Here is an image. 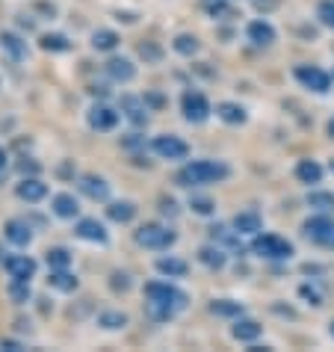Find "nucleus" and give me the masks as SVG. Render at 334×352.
<instances>
[{
  "instance_id": "a878e982",
  "label": "nucleus",
  "mask_w": 334,
  "mask_h": 352,
  "mask_svg": "<svg viewBox=\"0 0 334 352\" xmlns=\"http://www.w3.org/2000/svg\"><path fill=\"white\" fill-rule=\"evenodd\" d=\"M231 335L237 338V340H254V338H260V322H254V320H237V326L231 329Z\"/></svg>"
},
{
  "instance_id": "6ab92c4d",
  "label": "nucleus",
  "mask_w": 334,
  "mask_h": 352,
  "mask_svg": "<svg viewBox=\"0 0 334 352\" xmlns=\"http://www.w3.org/2000/svg\"><path fill=\"white\" fill-rule=\"evenodd\" d=\"M296 178H299L302 184H320V181H322V166H320L317 160H299Z\"/></svg>"
},
{
  "instance_id": "ddd939ff",
  "label": "nucleus",
  "mask_w": 334,
  "mask_h": 352,
  "mask_svg": "<svg viewBox=\"0 0 334 352\" xmlns=\"http://www.w3.org/2000/svg\"><path fill=\"white\" fill-rule=\"evenodd\" d=\"M107 74H110L115 83H131L136 77V65L131 60H124V56H113V60L107 63Z\"/></svg>"
},
{
  "instance_id": "4c0bfd02",
  "label": "nucleus",
  "mask_w": 334,
  "mask_h": 352,
  "mask_svg": "<svg viewBox=\"0 0 334 352\" xmlns=\"http://www.w3.org/2000/svg\"><path fill=\"white\" fill-rule=\"evenodd\" d=\"M190 208H192L195 213H201V217H208V213H213L216 204H213L210 199H192V201H190Z\"/></svg>"
},
{
  "instance_id": "a211bd4d",
  "label": "nucleus",
  "mask_w": 334,
  "mask_h": 352,
  "mask_svg": "<svg viewBox=\"0 0 334 352\" xmlns=\"http://www.w3.org/2000/svg\"><path fill=\"white\" fill-rule=\"evenodd\" d=\"M6 240L9 243H15V246H27V243L33 240V231H30V225L21 222V219H12V222H6Z\"/></svg>"
},
{
  "instance_id": "20e7f679",
  "label": "nucleus",
  "mask_w": 334,
  "mask_h": 352,
  "mask_svg": "<svg viewBox=\"0 0 334 352\" xmlns=\"http://www.w3.org/2000/svg\"><path fill=\"white\" fill-rule=\"evenodd\" d=\"M252 252L260 258H269V261H287L293 255V243L275 237V234H263L252 243Z\"/></svg>"
},
{
  "instance_id": "7ed1b4c3",
  "label": "nucleus",
  "mask_w": 334,
  "mask_h": 352,
  "mask_svg": "<svg viewBox=\"0 0 334 352\" xmlns=\"http://www.w3.org/2000/svg\"><path fill=\"white\" fill-rule=\"evenodd\" d=\"M136 243H140L142 249H154V252H163V249H169L175 240V231L169 228H163V225H157V222H145L142 228H136Z\"/></svg>"
},
{
  "instance_id": "f704fd0d",
  "label": "nucleus",
  "mask_w": 334,
  "mask_h": 352,
  "mask_svg": "<svg viewBox=\"0 0 334 352\" xmlns=\"http://www.w3.org/2000/svg\"><path fill=\"white\" fill-rule=\"evenodd\" d=\"M204 9H208L213 18H234V9L225 3V0H204Z\"/></svg>"
},
{
  "instance_id": "1a4fd4ad",
  "label": "nucleus",
  "mask_w": 334,
  "mask_h": 352,
  "mask_svg": "<svg viewBox=\"0 0 334 352\" xmlns=\"http://www.w3.org/2000/svg\"><path fill=\"white\" fill-rule=\"evenodd\" d=\"M6 272L18 281H30L36 276V261L27 255H9L6 258Z\"/></svg>"
},
{
  "instance_id": "de8ad7c7",
  "label": "nucleus",
  "mask_w": 334,
  "mask_h": 352,
  "mask_svg": "<svg viewBox=\"0 0 334 352\" xmlns=\"http://www.w3.org/2000/svg\"><path fill=\"white\" fill-rule=\"evenodd\" d=\"M329 136H331V140H334V119L329 122Z\"/></svg>"
},
{
  "instance_id": "a19ab883",
  "label": "nucleus",
  "mask_w": 334,
  "mask_h": 352,
  "mask_svg": "<svg viewBox=\"0 0 334 352\" xmlns=\"http://www.w3.org/2000/svg\"><path fill=\"white\" fill-rule=\"evenodd\" d=\"M110 285H113V290H127V287H131V281H127V276H122V272H113Z\"/></svg>"
},
{
  "instance_id": "4468645a",
  "label": "nucleus",
  "mask_w": 334,
  "mask_h": 352,
  "mask_svg": "<svg viewBox=\"0 0 334 352\" xmlns=\"http://www.w3.org/2000/svg\"><path fill=\"white\" fill-rule=\"evenodd\" d=\"M77 237H80V240H89V243H101V246H104V243L107 240H110V237H107V228H104V225L101 222H98V219H80V222H77Z\"/></svg>"
},
{
  "instance_id": "a18cd8bd",
  "label": "nucleus",
  "mask_w": 334,
  "mask_h": 352,
  "mask_svg": "<svg viewBox=\"0 0 334 352\" xmlns=\"http://www.w3.org/2000/svg\"><path fill=\"white\" fill-rule=\"evenodd\" d=\"M21 172H38L36 163H21Z\"/></svg>"
},
{
  "instance_id": "4be33fe9",
  "label": "nucleus",
  "mask_w": 334,
  "mask_h": 352,
  "mask_svg": "<svg viewBox=\"0 0 334 352\" xmlns=\"http://www.w3.org/2000/svg\"><path fill=\"white\" fill-rule=\"evenodd\" d=\"M47 285H51L54 290L71 293V290H77V278L68 270H51V278H47Z\"/></svg>"
},
{
  "instance_id": "0eeeda50",
  "label": "nucleus",
  "mask_w": 334,
  "mask_h": 352,
  "mask_svg": "<svg viewBox=\"0 0 334 352\" xmlns=\"http://www.w3.org/2000/svg\"><path fill=\"white\" fill-rule=\"evenodd\" d=\"M151 148L160 154L163 160H183L190 154V145H186L181 136H157L151 142Z\"/></svg>"
},
{
  "instance_id": "b1692460",
  "label": "nucleus",
  "mask_w": 334,
  "mask_h": 352,
  "mask_svg": "<svg viewBox=\"0 0 334 352\" xmlns=\"http://www.w3.org/2000/svg\"><path fill=\"white\" fill-rule=\"evenodd\" d=\"M0 47H3V51H9V56H12L15 63L27 56V45H24L15 33H3V36H0Z\"/></svg>"
},
{
  "instance_id": "f3484780",
  "label": "nucleus",
  "mask_w": 334,
  "mask_h": 352,
  "mask_svg": "<svg viewBox=\"0 0 334 352\" xmlns=\"http://www.w3.org/2000/svg\"><path fill=\"white\" fill-rule=\"evenodd\" d=\"M15 192H18V199H24V201H42L47 195V187L38 178H27V181L18 184Z\"/></svg>"
},
{
  "instance_id": "f03ea898",
  "label": "nucleus",
  "mask_w": 334,
  "mask_h": 352,
  "mask_svg": "<svg viewBox=\"0 0 334 352\" xmlns=\"http://www.w3.org/2000/svg\"><path fill=\"white\" fill-rule=\"evenodd\" d=\"M228 166L216 163V160H192L186 163L183 169L178 172V184L181 187H201V184H216L228 178Z\"/></svg>"
},
{
  "instance_id": "ea45409f",
  "label": "nucleus",
  "mask_w": 334,
  "mask_h": 352,
  "mask_svg": "<svg viewBox=\"0 0 334 352\" xmlns=\"http://www.w3.org/2000/svg\"><path fill=\"white\" fill-rule=\"evenodd\" d=\"M140 54L145 56V60H151V63L160 60V47H154V45H140Z\"/></svg>"
},
{
  "instance_id": "6e6552de",
  "label": "nucleus",
  "mask_w": 334,
  "mask_h": 352,
  "mask_svg": "<svg viewBox=\"0 0 334 352\" xmlns=\"http://www.w3.org/2000/svg\"><path fill=\"white\" fill-rule=\"evenodd\" d=\"M296 80L302 83V86H308V89H313V92H329V86H331V77L322 72V68H317V65H299L296 68Z\"/></svg>"
},
{
  "instance_id": "5701e85b",
  "label": "nucleus",
  "mask_w": 334,
  "mask_h": 352,
  "mask_svg": "<svg viewBox=\"0 0 334 352\" xmlns=\"http://www.w3.org/2000/svg\"><path fill=\"white\" fill-rule=\"evenodd\" d=\"M107 217L113 222H131L136 217V204L133 201H113L110 208H107Z\"/></svg>"
},
{
  "instance_id": "c756f323",
  "label": "nucleus",
  "mask_w": 334,
  "mask_h": 352,
  "mask_svg": "<svg viewBox=\"0 0 334 352\" xmlns=\"http://www.w3.org/2000/svg\"><path fill=\"white\" fill-rule=\"evenodd\" d=\"M98 326L115 331V329H124L127 326V317L122 314V311H104V314L98 317Z\"/></svg>"
},
{
  "instance_id": "cd10ccee",
  "label": "nucleus",
  "mask_w": 334,
  "mask_h": 352,
  "mask_svg": "<svg viewBox=\"0 0 334 352\" xmlns=\"http://www.w3.org/2000/svg\"><path fill=\"white\" fill-rule=\"evenodd\" d=\"M210 311L216 317H243V305L240 302H231V299H216Z\"/></svg>"
},
{
  "instance_id": "9b49d317",
  "label": "nucleus",
  "mask_w": 334,
  "mask_h": 352,
  "mask_svg": "<svg viewBox=\"0 0 334 352\" xmlns=\"http://www.w3.org/2000/svg\"><path fill=\"white\" fill-rule=\"evenodd\" d=\"M80 192H86L92 201H107L110 199V184L104 178H98V175H80Z\"/></svg>"
},
{
  "instance_id": "09e8293b",
  "label": "nucleus",
  "mask_w": 334,
  "mask_h": 352,
  "mask_svg": "<svg viewBox=\"0 0 334 352\" xmlns=\"http://www.w3.org/2000/svg\"><path fill=\"white\" fill-rule=\"evenodd\" d=\"M331 335H334V320H331Z\"/></svg>"
},
{
  "instance_id": "dca6fc26",
  "label": "nucleus",
  "mask_w": 334,
  "mask_h": 352,
  "mask_svg": "<svg viewBox=\"0 0 334 352\" xmlns=\"http://www.w3.org/2000/svg\"><path fill=\"white\" fill-rule=\"evenodd\" d=\"M51 208H54L56 217H63V219H74L77 213H80V204H77V199H74L71 192H60V195H54Z\"/></svg>"
},
{
  "instance_id": "aec40b11",
  "label": "nucleus",
  "mask_w": 334,
  "mask_h": 352,
  "mask_svg": "<svg viewBox=\"0 0 334 352\" xmlns=\"http://www.w3.org/2000/svg\"><path fill=\"white\" fill-rule=\"evenodd\" d=\"M234 228H237V234H258L263 228V222L258 213L249 210V213H237V217H234Z\"/></svg>"
},
{
  "instance_id": "2f4dec72",
  "label": "nucleus",
  "mask_w": 334,
  "mask_h": 352,
  "mask_svg": "<svg viewBox=\"0 0 334 352\" xmlns=\"http://www.w3.org/2000/svg\"><path fill=\"white\" fill-rule=\"evenodd\" d=\"M47 267L51 270H68L71 267V252L68 249H51L47 252Z\"/></svg>"
},
{
  "instance_id": "79ce46f5",
  "label": "nucleus",
  "mask_w": 334,
  "mask_h": 352,
  "mask_svg": "<svg viewBox=\"0 0 334 352\" xmlns=\"http://www.w3.org/2000/svg\"><path fill=\"white\" fill-rule=\"evenodd\" d=\"M160 208H163V213H169V217H175V213H178V210H175V201H172V199H163Z\"/></svg>"
},
{
  "instance_id": "393cba45",
  "label": "nucleus",
  "mask_w": 334,
  "mask_h": 352,
  "mask_svg": "<svg viewBox=\"0 0 334 352\" xmlns=\"http://www.w3.org/2000/svg\"><path fill=\"white\" fill-rule=\"evenodd\" d=\"M157 270H160L163 276H169V278H183L190 267H186L183 261H178V258H160L157 261Z\"/></svg>"
},
{
  "instance_id": "c85d7f7f",
  "label": "nucleus",
  "mask_w": 334,
  "mask_h": 352,
  "mask_svg": "<svg viewBox=\"0 0 334 352\" xmlns=\"http://www.w3.org/2000/svg\"><path fill=\"white\" fill-rule=\"evenodd\" d=\"M119 45V36L113 30H95L92 33V47L95 51H113V47Z\"/></svg>"
},
{
  "instance_id": "39448f33",
  "label": "nucleus",
  "mask_w": 334,
  "mask_h": 352,
  "mask_svg": "<svg viewBox=\"0 0 334 352\" xmlns=\"http://www.w3.org/2000/svg\"><path fill=\"white\" fill-rule=\"evenodd\" d=\"M304 237L322 249H334V219H329V217L308 219L304 222Z\"/></svg>"
},
{
  "instance_id": "412c9836",
  "label": "nucleus",
  "mask_w": 334,
  "mask_h": 352,
  "mask_svg": "<svg viewBox=\"0 0 334 352\" xmlns=\"http://www.w3.org/2000/svg\"><path fill=\"white\" fill-rule=\"evenodd\" d=\"M216 116H219L222 122H228V124H243L245 122V110L240 104H231V101L216 104Z\"/></svg>"
},
{
  "instance_id": "7c9ffc66",
  "label": "nucleus",
  "mask_w": 334,
  "mask_h": 352,
  "mask_svg": "<svg viewBox=\"0 0 334 352\" xmlns=\"http://www.w3.org/2000/svg\"><path fill=\"white\" fill-rule=\"evenodd\" d=\"M175 51H178L181 56H192V54H199V38L190 36V33H181L178 38H175Z\"/></svg>"
},
{
  "instance_id": "c03bdc74",
  "label": "nucleus",
  "mask_w": 334,
  "mask_h": 352,
  "mask_svg": "<svg viewBox=\"0 0 334 352\" xmlns=\"http://www.w3.org/2000/svg\"><path fill=\"white\" fill-rule=\"evenodd\" d=\"M0 346H3V349H12V352H15V349H21V346L15 344V340H0Z\"/></svg>"
},
{
  "instance_id": "49530a36",
  "label": "nucleus",
  "mask_w": 334,
  "mask_h": 352,
  "mask_svg": "<svg viewBox=\"0 0 334 352\" xmlns=\"http://www.w3.org/2000/svg\"><path fill=\"white\" fill-rule=\"evenodd\" d=\"M3 169H6V151L0 148V172H3Z\"/></svg>"
},
{
  "instance_id": "bb28decb",
  "label": "nucleus",
  "mask_w": 334,
  "mask_h": 352,
  "mask_svg": "<svg viewBox=\"0 0 334 352\" xmlns=\"http://www.w3.org/2000/svg\"><path fill=\"white\" fill-rule=\"evenodd\" d=\"M199 261L204 263V267H210V270H222L225 267V252L219 246H204L199 252Z\"/></svg>"
},
{
  "instance_id": "58836bf2",
  "label": "nucleus",
  "mask_w": 334,
  "mask_h": 352,
  "mask_svg": "<svg viewBox=\"0 0 334 352\" xmlns=\"http://www.w3.org/2000/svg\"><path fill=\"white\" fill-rule=\"evenodd\" d=\"M302 296L304 299H311V305H322V296H320V290L317 287H311V285H302Z\"/></svg>"
},
{
  "instance_id": "473e14b6",
  "label": "nucleus",
  "mask_w": 334,
  "mask_h": 352,
  "mask_svg": "<svg viewBox=\"0 0 334 352\" xmlns=\"http://www.w3.org/2000/svg\"><path fill=\"white\" fill-rule=\"evenodd\" d=\"M42 47H45V51H51V54H63L71 45H68V38L60 36V33H47V36H42Z\"/></svg>"
},
{
  "instance_id": "423d86ee",
  "label": "nucleus",
  "mask_w": 334,
  "mask_h": 352,
  "mask_svg": "<svg viewBox=\"0 0 334 352\" xmlns=\"http://www.w3.org/2000/svg\"><path fill=\"white\" fill-rule=\"evenodd\" d=\"M183 119L186 122H192V124H201V122H208V116H210V104H208V98H204L201 92H186L183 95Z\"/></svg>"
},
{
  "instance_id": "f8f14e48",
  "label": "nucleus",
  "mask_w": 334,
  "mask_h": 352,
  "mask_svg": "<svg viewBox=\"0 0 334 352\" xmlns=\"http://www.w3.org/2000/svg\"><path fill=\"white\" fill-rule=\"evenodd\" d=\"M122 113L133 124H145L148 122V101H145V98H136V95H124L122 98Z\"/></svg>"
},
{
  "instance_id": "2eb2a0df",
  "label": "nucleus",
  "mask_w": 334,
  "mask_h": 352,
  "mask_svg": "<svg viewBox=\"0 0 334 352\" xmlns=\"http://www.w3.org/2000/svg\"><path fill=\"white\" fill-rule=\"evenodd\" d=\"M245 36H249V42H254L258 47H267L275 42V27L269 21H252L245 27Z\"/></svg>"
},
{
  "instance_id": "37998d69",
  "label": "nucleus",
  "mask_w": 334,
  "mask_h": 352,
  "mask_svg": "<svg viewBox=\"0 0 334 352\" xmlns=\"http://www.w3.org/2000/svg\"><path fill=\"white\" fill-rule=\"evenodd\" d=\"M254 6H258L260 12H263V9H272V6H275V0H254Z\"/></svg>"
},
{
  "instance_id": "c9c22d12",
  "label": "nucleus",
  "mask_w": 334,
  "mask_h": 352,
  "mask_svg": "<svg viewBox=\"0 0 334 352\" xmlns=\"http://www.w3.org/2000/svg\"><path fill=\"white\" fill-rule=\"evenodd\" d=\"M9 296H12V302H27L30 299V281H18V278H12V287H9Z\"/></svg>"
},
{
  "instance_id": "9d476101",
  "label": "nucleus",
  "mask_w": 334,
  "mask_h": 352,
  "mask_svg": "<svg viewBox=\"0 0 334 352\" xmlns=\"http://www.w3.org/2000/svg\"><path fill=\"white\" fill-rule=\"evenodd\" d=\"M89 124L95 131H113L115 124H119V113L107 104H95L89 110Z\"/></svg>"
},
{
  "instance_id": "e433bc0d",
  "label": "nucleus",
  "mask_w": 334,
  "mask_h": 352,
  "mask_svg": "<svg viewBox=\"0 0 334 352\" xmlns=\"http://www.w3.org/2000/svg\"><path fill=\"white\" fill-rule=\"evenodd\" d=\"M317 18L334 30V0H322V3L317 6Z\"/></svg>"
},
{
  "instance_id": "72a5a7b5",
  "label": "nucleus",
  "mask_w": 334,
  "mask_h": 352,
  "mask_svg": "<svg viewBox=\"0 0 334 352\" xmlns=\"http://www.w3.org/2000/svg\"><path fill=\"white\" fill-rule=\"evenodd\" d=\"M308 204L311 208H317V210H322V213H329V210H334V195L331 192H311Z\"/></svg>"
},
{
  "instance_id": "f257e3e1",
  "label": "nucleus",
  "mask_w": 334,
  "mask_h": 352,
  "mask_svg": "<svg viewBox=\"0 0 334 352\" xmlns=\"http://www.w3.org/2000/svg\"><path fill=\"white\" fill-rule=\"evenodd\" d=\"M145 296H148V314L154 320H172L178 311L190 305V296L183 290L166 285V281H151L145 285Z\"/></svg>"
}]
</instances>
